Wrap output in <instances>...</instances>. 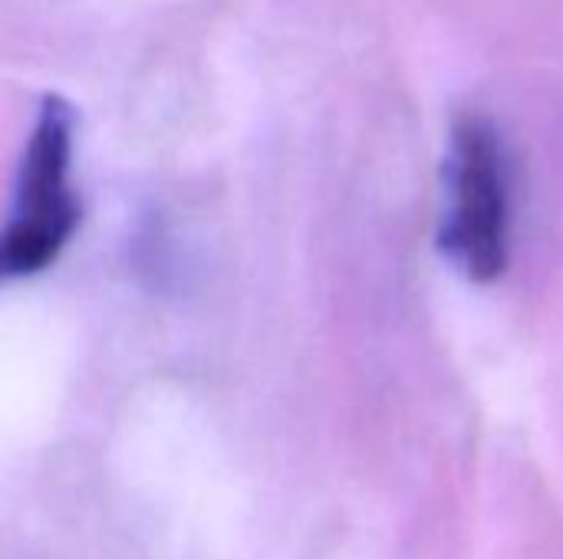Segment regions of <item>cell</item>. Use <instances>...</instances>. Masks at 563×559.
<instances>
[{
    "instance_id": "cell-1",
    "label": "cell",
    "mask_w": 563,
    "mask_h": 559,
    "mask_svg": "<svg viewBox=\"0 0 563 559\" xmlns=\"http://www.w3.org/2000/svg\"><path fill=\"white\" fill-rule=\"evenodd\" d=\"M439 247L475 283H492L508 267L511 175L501 135L482 115H465L452 128Z\"/></svg>"
},
{
    "instance_id": "cell-2",
    "label": "cell",
    "mask_w": 563,
    "mask_h": 559,
    "mask_svg": "<svg viewBox=\"0 0 563 559\" xmlns=\"http://www.w3.org/2000/svg\"><path fill=\"white\" fill-rule=\"evenodd\" d=\"M73 109L49 96L23 152L16 211L0 231V283L49 267L79 224V201L69 188Z\"/></svg>"
}]
</instances>
